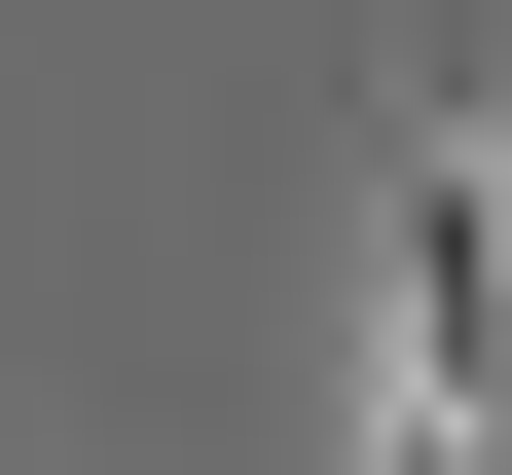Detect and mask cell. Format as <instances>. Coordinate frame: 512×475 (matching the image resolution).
Returning a JSON list of instances; mask_svg holds the SVG:
<instances>
[{"instance_id": "cell-1", "label": "cell", "mask_w": 512, "mask_h": 475, "mask_svg": "<svg viewBox=\"0 0 512 475\" xmlns=\"http://www.w3.org/2000/svg\"><path fill=\"white\" fill-rule=\"evenodd\" d=\"M476 183H512V74H476Z\"/></svg>"}]
</instances>
